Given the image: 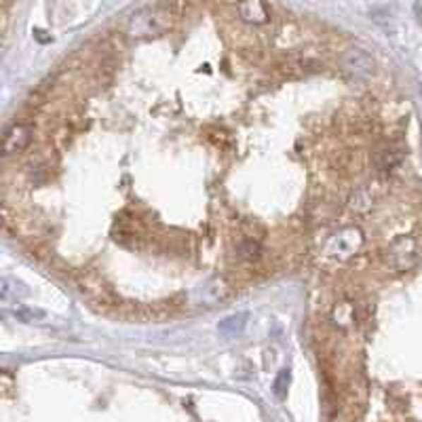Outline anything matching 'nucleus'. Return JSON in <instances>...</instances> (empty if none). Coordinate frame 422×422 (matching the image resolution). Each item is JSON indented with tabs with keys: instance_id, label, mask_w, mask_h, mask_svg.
I'll list each match as a JSON object with an SVG mask.
<instances>
[{
	"instance_id": "obj_1",
	"label": "nucleus",
	"mask_w": 422,
	"mask_h": 422,
	"mask_svg": "<svg viewBox=\"0 0 422 422\" xmlns=\"http://www.w3.org/2000/svg\"><path fill=\"white\" fill-rule=\"evenodd\" d=\"M359 245H361V233L355 228H346L336 237H332V241L325 247V256L334 260H346L359 250Z\"/></svg>"
},
{
	"instance_id": "obj_2",
	"label": "nucleus",
	"mask_w": 422,
	"mask_h": 422,
	"mask_svg": "<svg viewBox=\"0 0 422 422\" xmlns=\"http://www.w3.org/2000/svg\"><path fill=\"white\" fill-rule=\"evenodd\" d=\"M342 68H344L351 76H355V78H359V81H365V78H370V76L374 74V61H372V57H370L365 51H361V49H348V51L344 53V57H342Z\"/></svg>"
},
{
	"instance_id": "obj_3",
	"label": "nucleus",
	"mask_w": 422,
	"mask_h": 422,
	"mask_svg": "<svg viewBox=\"0 0 422 422\" xmlns=\"http://www.w3.org/2000/svg\"><path fill=\"white\" fill-rule=\"evenodd\" d=\"M391 262L399 271H408L418 262V245L412 237H404L391 245Z\"/></svg>"
},
{
	"instance_id": "obj_4",
	"label": "nucleus",
	"mask_w": 422,
	"mask_h": 422,
	"mask_svg": "<svg viewBox=\"0 0 422 422\" xmlns=\"http://www.w3.org/2000/svg\"><path fill=\"white\" fill-rule=\"evenodd\" d=\"M30 138H32V129H30L28 125H21V123L13 125V127L6 131V136H4V143H2L4 154L8 156V154L21 152V150L30 143Z\"/></svg>"
},
{
	"instance_id": "obj_5",
	"label": "nucleus",
	"mask_w": 422,
	"mask_h": 422,
	"mask_svg": "<svg viewBox=\"0 0 422 422\" xmlns=\"http://www.w3.org/2000/svg\"><path fill=\"white\" fill-rule=\"evenodd\" d=\"M237 11L241 13V17L245 21H254V23H262L269 17V11L264 4L260 2H245V4H237Z\"/></svg>"
}]
</instances>
